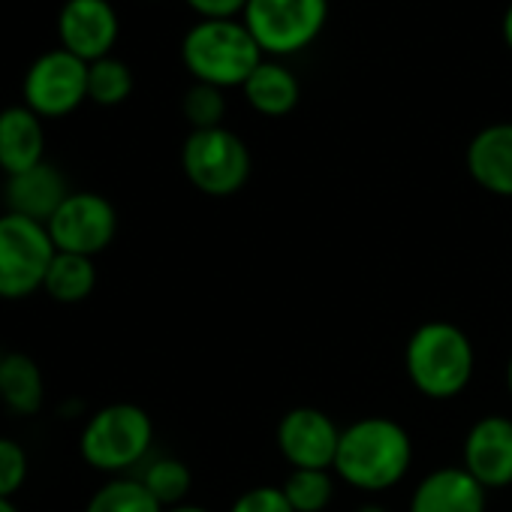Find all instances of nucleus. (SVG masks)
Listing matches in <instances>:
<instances>
[{"label": "nucleus", "instance_id": "f257e3e1", "mask_svg": "<svg viewBox=\"0 0 512 512\" xmlns=\"http://www.w3.org/2000/svg\"><path fill=\"white\" fill-rule=\"evenodd\" d=\"M413 464L407 428L386 416H365L341 428L335 473L356 491L380 494L398 485Z\"/></svg>", "mask_w": 512, "mask_h": 512}, {"label": "nucleus", "instance_id": "f03ea898", "mask_svg": "<svg viewBox=\"0 0 512 512\" xmlns=\"http://www.w3.org/2000/svg\"><path fill=\"white\" fill-rule=\"evenodd\" d=\"M404 368L419 395L431 401L458 398L473 380V341L461 326L449 320H428L407 338Z\"/></svg>", "mask_w": 512, "mask_h": 512}, {"label": "nucleus", "instance_id": "7ed1b4c3", "mask_svg": "<svg viewBox=\"0 0 512 512\" xmlns=\"http://www.w3.org/2000/svg\"><path fill=\"white\" fill-rule=\"evenodd\" d=\"M266 55L241 19H199L181 40V64L193 82L220 91L241 88Z\"/></svg>", "mask_w": 512, "mask_h": 512}, {"label": "nucleus", "instance_id": "20e7f679", "mask_svg": "<svg viewBox=\"0 0 512 512\" xmlns=\"http://www.w3.org/2000/svg\"><path fill=\"white\" fill-rule=\"evenodd\" d=\"M241 22L260 52L278 61L320 40L329 22V0H247Z\"/></svg>", "mask_w": 512, "mask_h": 512}, {"label": "nucleus", "instance_id": "39448f33", "mask_svg": "<svg viewBox=\"0 0 512 512\" xmlns=\"http://www.w3.org/2000/svg\"><path fill=\"white\" fill-rule=\"evenodd\" d=\"M154 443V422L136 404H109L97 410L79 440L82 458L94 470L121 473L139 464Z\"/></svg>", "mask_w": 512, "mask_h": 512}, {"label": "nucleus", "instance_id": "423d86ee", "mask_svg": "<svg viewBox=\"0 0 512 512\" xmlns=\"http://www.w3.org/2000/svg\"><path fill=\"white\" fill-rule=\"evenodd\" d=\"M55 241L46 223L22 214H0V299H28L46 284L55 260Z\"/></svg>", "mask_w": 512, "mask_h": 512}, {"label": "nucleus", "instance_id": "0eeeda50", "mask_svg": "<svg viewBox=\"0 0 512 512\" xmlns=\"http://www.w3.org/2000/svg\"><path fill=\"white\" fill-rule=\"evenodd\" d=\"M187 181L205 196H232L250 178V151L244 139L226 127L190 130L181 148Z\"/></svg>", "mask_w": 512, "mask_h": 512}, {"label": "nucleus", "instance_id": "6e6552de", "mask_svg": "<svg viewBox=\"0 0 512 512\" xmlns=\"http://www.w3.org/2000/svg\"><path fill=\"white\" fill-rule=\"evenodd\" d=\"M22 97L31 112L46 118H67L88 100V64L58 49L43 52L31 61Z\"/></svg>", "mask_w": 512, "mask_h": 512}, {"label": "nucleus", "instance_id": "1a4fd4ad", "mask_svg": "<svg viewBox=\"0 0 512 512\" xmlns=\"http://www.w3.org/2000/svg\"><path fill=\"white\" fill-rule=\"evenodd\" d=\"M55 250L94 256L106 250L118 232V211L100 193H70L55 217L46 223Z\"/></svg>", "mask_w": 512, "mask_h": 512}, {"label": "nucleus", "instance_id": "9d476101", "mask_svg": "<svg viewBox=\"0 0 512 512\" xmlns=\"http://www.w3.org/2000/svg\"><path fill=\"white\" fill-rule=\"evenodd\" d=\"M338 443L341 428L320 407H293L278 422V449L293 470H332Z\"/></svg>", "mask_w": 512, "mask_h": 512}, {"label": "nucleus", "instance_id": "9b49d317", "mask_svg": "<svg viewBox=\"0 0 512 512\" xmlns=\"http://www.w3.org/2000/svg\"><path fill=\"white\" fill-rule=\"evenodd\" d=\"M121 37V19L112 0H64L58 13V43L85 64L109 58Z\"/></svg>", "mask_w": 512, "mask_h": 512}, {"label": "nucleus", "instance_id": "f8f14e48", "mask_svg": "<svg viewBox=\"0 0 512 512\" xmlns=\"http://www.w3.org/2000/svg\"><path fill=\"white\" fill-rule=\"evenodd\" d=\"M461 458V467L485 491L512 485V419L497 413L476 419L464 437Z\"/></svg>", "mask_w": 512, "mask_h": 512}, {"label": "nucleus", "instance_id": "ddd939ff", "mask_svg": "<svg viewBox=\"0 0 512 512\" xmlns=\"http://www.w3.org/2000/svg\"><path fill=\"white\" fill-rule=\"evenodd\" d=\"M67 196H70L67 178L61 175L58 166H52L46 160L19 175H7V187H4L7 208L13 214L37 220V223H49Z\"/></svg>", "mask_w": 512, "mask_h": 512}, {"label": "nucleus", "instance_id": "4468645a", "mask_svg": "<svg viewBox=\"0 0 512 512\" xmlns=\"http://www.w3.org/2000/svg\"><path fill=\"white\" fill-rule=\"evenodd\" d=\"M464 163L482 190L512 199V121L482 127L470 139Z\"/></svg>", "mask_w": 512, "mask_h": 512}, {"label": "nucleus", "instance_id": "2eb2a0df", "mask_svg": "<svg viewBox=\"0 0 512 512\" xmlns=\"http://www.w3.org/2000/svg\"><path fill=\"white\" fill-rule=\"evenodd\" d=\"M488 491L458 464L440 467L419 479L410 497V512H485Z\"/></svg>", "mask_w": 512, "mask_h": 512}, {"label": "nucleus", "instance_id": "dca6fc26", "mask_svg": "<svg viewBox=\"0 0 512 512\" xmlns=\"http://www.w3.org/2000/svg\"><path fill=\"white\" fill-rule=\"evenodd\" d=\"M46 154V130L43 118L31 112L25 103L0 109V169L7 175H19Z\"/></svg>", "mask_w": 512, "mask_h": 512}, {"label": "nucleus", "instance_id": "f3484780", "mask_svg": "<svg viewBox=\"0 0 512 512\" xmlns=\"http://www.w3.org/2000/svg\"><path fill=\"white\" fill-rule=\"evenodd\" d=\"M241 91L250 109L263 118H287L299 106V97H302L299 76L275 58H266L256 67L250 79L241 85Z\"/></svg>", "mask_w": 512, "mask_h": 512}, {"label": "nucleus", "instance_id": "a211bd4d", "mask_svg": "<svg viewBox=\"0 0 512 512\" xmlns=\"http://www.w3.org/2000/svg\"><path fill=\"white\" fill-rule=\"evenodd\" d=\"M43 374L40 365L25 353L0 356V401L19 416H34L43 407Z\"/></svg>", "mask_w": 512, "mask_h": 512}, {"label": "nucleus", "instance_id": "6ab92c4d", "mask_svg": "<svg viewBox=\"0 0 512 512\" xmlns=\"http://www.w3.org/2000/svg\"><path fill=\"white\" fill-rule=\"evenodd\" d=\"M97 287V269L91 256H79V253H55V260L46 272V284L43 290L61 302V305H76L85 302Z\"/></svg>", "mask_w": 512, "mask_h": 512}, {"label": "nucleus", "instance_id": "aec40b11", "mask_svg": "<svg viewBox=\"0 0 512 512\" xmlns=\"http://www.w3.org/2000/svg\"><path fill=\"white\" fill-rule=\"evenodd\" d=\"M133 94V70L109 55L88 64V100L97 106H121Z\"/></svg>", "mask_w": 512, "mask_h": 512}, {"label": "nucleus", "instance_id": "412c9836", "mask_svg": "<svg viewBox=\"0 0 512 512\" xmlns=\"http://www.w3.org/2000/svg\"><path fill=\"white\" fill-rule=\"evenodd\" d=\"M85 512H166V509L154 500V494L142 485V479H112L88 500Z\"/></svg>", "mask_w": 512, "mask_h": 512}, {"label": "nucleus", "instance_id": "4be33fe9", "mask_svg": "<svg viewBox=\"0 0 512 512\" xmlns=\"http://www.w3.org/2000/svg\"><path fill=\"white\" fill-rule=\"evenodd\" d=\"M281 488L296 512H326L335 497V479L329 470H290Z\"/></svg>", "mask_w": 512, "mask_h": 512}, {"label": "nucleus", "instance_id": "5701e85b", "mask_svg": "<svg viewBox=\"0 0 512 512\" xmlns=\"http://www.w3.org/2000/svg\"><path fill=\"white\" fill-rule=\"evenodd\" d=\"M190 482H193V473L184 461L178 458H157L145 476H142V485L154 494V500L163 506V509H172V506H181V500L187 497L190 491Z\"/></svg>", "mask_w": 512, "mask_h": 512}, {"label": "nucleus", "instance_id": "b1692460", "mask_svg": "<svg viewBox=\"0 0 512 512\" xmlns=\"http://www.w3.org/2000/svg\"><path fill=\"white\" fill-rule=\"evenodd\" d=\"M181 112L190 124V130H211V127H223V115H226V97L220 88L214 85H202L193 82L181 100Z\"/></svg>", "mask_w": 512, "mask_h": 512}, {"label": "nucleus", "instance_id": "393cba45", "mask_svg": "<svg viewBox=\"0 0 512 512\" xmlns=\"http://www.w3.org/2000/svg\"><path fill=\"white\" fill-rule=\"evenodd\" d=\"M28 476V455L16 440L0 437V497H13Z\"/></svg>", "mask_w": 512, "mask_h": 512}, {"label": "nucleus", "instance_id": "a878e982", "mask_svg": "<svg viewBox=\"0 0 512 512\" xmlns=\"http://www.w3.org/2000/svg\"><path fill=\"white\" fill-rule=\"evenodd\" d=\"M229 512H296L281 485H256L235 497Z\"/></svg>", "mask_w": 512, "mask_h": 512}, {"label": "nucleus", "instance_id": "bb28decb", "mask_svg": "<svg viewBox=\"0 0 512 512\" xmlns=\"http://www.w3.org/2000/svg\"><path fill=\"white\" fill-rule=\"evenodd\" d=\"M199 19H241L247 0H184Z\"/></svg>", "mask_w": 512, "mask_h": 512}, {"label": "nucleus", "instance_id": "cd10ccee", "mask_svg": "<svg viewBox=\"0 0 512 512\" xmlns=\"http://www.w3.org/2000/svg\"><path fill=\"white\" fill-rule=\"evenodd\" d=\"M500 34H503V43H506V49L512 52V4H509V7H506V13H503Z\"/></svg>", "mask_w": 512, "mask_h": 512}, {"label": "nucleus", "instance_id": "c85d7f7f", "mask_svg": "<svg viewBox=\"0 0 512 512\" xmlns=\"http://www.w3.org/2000/svg\"><path fill=\"white\" fill-rule=\"evenodd\" d=\"M166 512H211V509H205V506H190V503H181V506H172V509H166Z\"/></svg>", "mask_w": 512, "mask_h": 512}, {"label": "nucleus", "instance_id": "c756f323", "mask_svg": "<svg viewBox=\"0 0 512 512\" xmlns=\"http://www.w3.org/2000/svg\"><path fill=\"white\" fill-rule=\"evenodd\" d=\"M356 512H389L386 506H380V503H362Z\"/></svg>", "mask_w": 512, "mask_h": 512}, {"label": "nucleus", "instance_id": "7c9ffc66", "mask_svg": "<svg viewBox=\"0 0 512 512\" xmlns=\"http://www.w3.org/2000/svg\"><path fill=\"white\" fill-rule=\"evenodd\" d=\"M0 512H19V509H16L7 497H0Z\"/></svg>", "mask_w": 512, "mask_h": 512}, {"label": "nucleus", "instance_id": "2f4dec72", "mask_svg": "<svg viewBox=\"0 0 512 512\" xmlns=\"http://www.w3.org/2000/svg\"><path fill=\"white\" fill-rule=\"evenodd\" d=\"M506 386H509V395H512V356H509V365H506Z\"/></svg>", "mask_w": 512, "mask_h": 512}]
</instances>
